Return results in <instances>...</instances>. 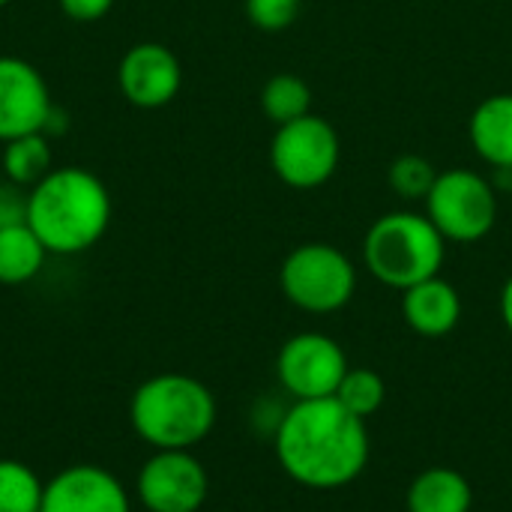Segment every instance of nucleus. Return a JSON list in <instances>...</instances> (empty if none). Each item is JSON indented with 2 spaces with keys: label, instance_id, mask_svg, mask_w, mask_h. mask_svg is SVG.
<instances>
[{
  "label": "nucleus",
  "instance_id": "4468645a",
  "mask_svg": "<svg viewBox=\"0 0 512 512\" xmlns=\"http://www.w3.org/2000/svg\"><path fill=\"white\" fill-rule=\"evenodd\" d=\"M471 144L492 168H512V93L483 99L468 123Z\"/></svg>",
  "mask_w": 512,
  "mask_h": 512
},
{
  "label": "nucleus",
  "instance_id": "393cba45",
  "mask_svg": "<svg viewBox=\"0 0 512 512\" xmlns=\"http://www.w3.org/2000/svg\"><path fill=\"white\" fill-rule=\"evenodd\" d=\"M66 129H69V117L54 105V108H51V114H48V120H45L42 135H45V138H57V135H63Z\"/></svg>",
  "mask_w": 512,
  "mask_h": 512
},
{
  "label": "nucleus",
  "instance_id": "f8f14e48",
  "mask_svg": "<svg viewBox=\"0 0 512 512\" xmlns=\"http://www.w3.org/2000/svg\"><path fill=\"white\" fill-rule=\"evenodd\" d=\"M39 512H132V501L108 468L69 465L45 483Z\"/></svg>",
  "mask_w": 512,
  "mask_h": 512
},
{
  "label": "nucleus",
  "instance_id": "6e6552de",
  "mask_svg": "<svg viewBox=\"0 0 512 512\" xmlns=\"http://www.w3.org/2000/svg\"><path fill=\"white\" fill-rule=\"evenodd\" d=\"M348 369L351 366L342 345L324 333H297L279 348L276 357L279 384L288 396H294V402L336 396Z\"/></svg>",
  "mask_w": 512,
  "mask_h": 512
},
{
  "label": "nucleus",
  "instance_id": "dca6fc26",
  "mask_svg": "<svg viewBox=\"0 0 512 512\" xmlns=\"http://www.w3.org/2000/svg\"><path fill=\"white\" fill-rule=\"evenodd\" d=\"M45 258L48 249L27 222L0 228V285H27L39 276Z\"/></svg>",
  "mask_w": 512,
  "mask_h": 512
},
{
  "label": "nucleus",
  "instance_id": "f3484780",
  "mask_svg": "<svg viewBox=\"0 0 512 512\" xmlns=\"http://www.w3.org/2000/svg\"><path fill=\"white\" fill-rule=\"evenodd\" d=\"M48 141L51 138H45L42 132L6 141L3 156H0L6 180L18 183L24 189H33L51 171V144Z\"/></svg>",
  "mask_w": 512,
  "mask_h": 512
},
{
  "label": "nucleus",
  "instance_id": "aec40b11",
  "mask_svg": "<svg viewBox=\"0 0 512 512\" xmlns=\"http://www.w3.org/2000/svg\"><path fill=\"white\" fill-rule=\"evenodd\" d=\"M336 399L360 420H369L372 414H378V408L384 405L387 399V384L378 372L372 369H348L339 390H336Z\"/></svg>",
  "mask_w": 512,
  "mask_h": 512
},
{
  "label": "nucleus",
  "instance_id": "412c9836",
  "mask_svg": "<svg viewBox=\"0 0 512 512\" xmlns=\"http://www.w3.org/2000/svg\"><path fill=\"white\" fill-rule=\"evenodd\" d=\"M387 180H390L393 192L402 195L405 201H426V195L432 192V186L438 180V171L426 156L405 153V156L393 159Z\"/></svg>",
  "mask_w": 512,
  "mask_h": 512
},
{
  "label": "nucleus",
  "instance_id": "20e7f679",
  "mask_svg": "<svg viewBox=\"0 0 512 512\" xmlns=\"http://www.w3.org/2000/svg\"><path fill=\"white\" fill-rule=\"evenodd\" d=\"M444 258V234L432 225L429 216L411 210L384 213L372 222L363 240V261L369 273L381 285L399 291H408L411 285L438 276Z\"/></svg>",
  "mask_w": 512,
  "mask_h": 512
},
{
  "label": "nucleus",
  "instance_id": "1a4fd4ad",
  "mask_svg": "<svg viewBox=\"0 0 512 512\" xmlns=\"http://www.w3.org/2000/svg\"><path fill=\"white\" fill-rule=\"evenodd\" d=\"M135 492L147 512H198L210 495V477L192 450H153Z\"/></svg>",
  "mask_w": 512,
  "mask_h": 512
},
{
  "label": "nucleus",
  "instance_id": "423d86ee",
  "mask_svg": "<svg viewBox=\"0 0 512 512\" xmlns=\"http://www.w3.org/2000/svg\"><path fill=\"white\" fill-rule=\"evenodd\" d=\"M426 216L447 243H477L498 222V189L477 171H441L426 195Z\"/></svg>",
  "mask_w": 512,
  "mask_h": 512
},
{
  "label": "nucleus",
  "instance_id": "2eb2a0df",
  "mask_svg": "<svg viewBox=\"0 0 512 512\" xmlns=\"http://www.w3.org/2000/svg\"><path fill=\"white\" fill-rule=\"evenodd\" d=\"M408 512H471L474 492L456 468H426L405 495Z\"/></svg>",
  "mask_w": 512,
  "mask_h": 512
},
{
  "label": "nucleus",
  "instance_id": "9d476101",
  "mask_svg": "<svg viewBox=\"0 0 512 512\" xmlns=\"http://www.w3.org/2000/svg\"><path fill=\"white\" fill-rule=\"evenodd\" d=\"M54 102L42 72L12 54L0 57V141L45 129Z\"/></svg>",
  "mask_w": 512,
  "mask_h": 512
},
{
  "label": "nucleus",
  "instance_id": "a211bd4d",
  "mask_svg": "<svg viewBox=\"0 0 512 512\" xmlns=\"http://www.w3.org/2000/svg\"><path fill=\"white\" fill-rule=\"evenodd\" d=\"M309 108H312V90L303 78H297L291 72L273 75L261 90V111L273 126L300 120V117L312 114Z\"/></svg>",
  "mask_w": 512,
  "mask_h": 512
},
{
  "label": "nucleus",
  "instance_id": "f03ea898",
  "mask_svg": "<svg viewBox=\"0 0 512 512\" xmlns=\"http://www.w3.org/2000/svg\"><path fill=\"white\" fill-rule=\"evenodd\" d=\"M27 225L48 255H81L111 225L108 186L81 165L51 168L27 192Z\"/></svg>",
  "mask_w": 512,
  "mask_h": 512
},
{
  "label": "nucleus",
  "instance_id": "39448f33",
  "mask_svg": "<svg viewBox=\"0 0 512 512\" xmlns=\"http://www.w3.org/2000/svg\"><path fill=\"white\" fill-rule=\"evenodd\" d=\"M279 285L297 309L330 315L351 303L357 291V270L342 249L327 243H303L282 261Z\"/></svg>",
  "mask_w": 512,
  "mask_h": 512
},
{
  "label": "nucleus",
  "instance_id": "a878e982",
  "mask_svg": "<svg viewBox=\"0 0 512 512\" xmlns=\"http://www.w3.org/2000/svg\"><path fill=\"white\" fill-rule=\"evenodd\" d=\"M501 318H504V327L512 333V276L504 282V291H501Z\"/></svg>",
  "mask_w": 512,
  "mask_h": 512
},
{
  "label": "nucleus",
  "instance_id": "0eeeda50",
  "mask_svg": "<svg viewBox=\"0 0 512 512\" xmlns=\"http://www.w3.org/2000/svg\"><path fill=\"white\" fill-rule=\"evenodd\" d=\"M339 135L330 120L306 114L285 126H276L270 141L273 174L291 189H318L339 168Z\"/></svg>",
  "mask_w": 512,
  "mask_h": 512
},
{
  "label": "nucleus",
  "instance_id": "4be33fe9",
  "mask_svg": "<svg viewBox=\"0 0 512 512\" xmlns=\"http://www.w3.org/2000/svg\"><path fill=\"white\" fill-rule=\"evenodd\" d=\"M300 6L303 0H246V15L258 30L279 33L297 21Z\"/></svg>",
  "mask_w": 512,
  "mask_h": 512
},
{
  "label": "nucleus",
  "instance_id": "6ab92c4d",
  "mask_svg": "<svg viewBox=\"0 0 512 512\" xmlns=\"http://www.w3.org/2000/svg\"><path fill=\"white\" fill-rule=\"evenodd\" d=\"M42 495L45 483L30 465L18 459H0V512H39Z\"/></svg>",
  "mask_w": 512,
  "mask_h": 512
},
{
  "label": "nucleus",
  "instance_id": "5701e85b",
  "mask_svg": "<svg viewBox=\"0 0 512 512\" xmlns=\"http://www.w3.org/2000/svg\"><path fill=\"white\" fill-rule=\"evenodd\" d=\"M27 192L24 186L3 180L0 183V228L24 225L27 222Z\"/></svg>",
  "mask_w": 512,
  "mask_h": 512
},
{
  "label": "nucleus",
  "instance_id": "7ed1b4c3",
  "mask_svg": "<svg viewBox=\"0 0 512 512\" xmlns=\"http://www.w3.org/2000/svg\"><path fill=\"white\" fill-rule=\"evenodd\" d=\"M129 423L153 450H192L216 426V399L198 378L162 372L132 393Z\"/></svg>",
  "mask_w": 512,
  "mask_h": 512
},
{
  "label": "nucleus",
  "instance_id": "bb28decb",
  "mask_svg": "<svg viewBox=\"0 0 512 512\" xmlns=\"http://www.w3.org/2000/svg\"><path fill=\"white\" fill-rule=\"evenodd\" d=\"M9 3H12V0H0V9H3V6H9Z\"/></svg>",
  "mask_w": 512,
  "mask_h": 512
},
{
  "label": "nucleus",
  "instance_id": "f257e3e1",
  "mask_svg": "<svg viewBox=\"0 0 512 512\" xmlns=\"http://www.w3.org/2000/svg\"><path fill=\"white\" fill-rule=\"evenodd\" d=\"M273 447L282 471L306 489H342L369 465V429L336 396L285 408Z\"/></svg>",
  "mask_w": 512,
  "mask_h": 512
},
{
  "label": "nucleus",
  "instance_id": "b1692460",
  "mask_svg": "<svg viewBox=\"0 0 512 512\" xmlns=\"http://www.w3.org/2000/svg\"><path fill=\"white\" fill-rule=\"evenodd\" d=\"M57 6L66 18L81 21V24H93L111 12L114 0H57Z\"/></svg>",
  "mask_w": 512,
  "mask_h": 512
},
{
  "label": "nucleus",
  "instance_id": "ddd939ff",
  "mask_svg": "<svg viewBox=\"0 0 512 512\" xmlns=\"http://www.w3.org/2000/svg\"><path fill=\"white\" fill-rule=\"evenodd\" d=\"M402 315L414 333L426 339H441L456 330L462 318V297L447 279L432 276L402 291Z\"/></svg>",
  "mask_w": 512,
  "mask_h": 512
},
{
  "label": "nucleus",
  "instance_id": "9b49d317",
  "mask_svg": "<svg viewBox=\"0 0 512 512\" xmlns=\"http://www.w3.org/2000/svg\"><path fill=\"white\" fill-rule=\"evenodd\" d=\"M117 84L129 105L144 111L165 108L180 93L183 66L162 42H138L120 57Z\"/></svg>",
  "mask_w": 512,
  "mask_h": 512
}]
</instances>
